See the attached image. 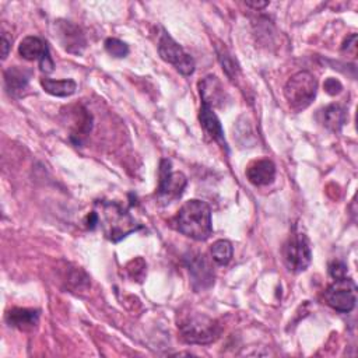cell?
<instances>
[{
	"label": "cell",
	"instance_id": "1",
	"mask_svg": "<svg viewBox=\"0 0 358 358\" xmlns=\"http://www.w3.org/2000/svg\"><path fill=\"white\" fill-rule=\"evenodd\" d=\"M177 229L195 241H206L213 234L211 209L203 200H188L175 217Z\"/></svg>",
	"mask_w": 358,
	"mask_h": 358
},
{
	"label": "cell",
	"instance_id": "2",
	"mask_svg": "<svg viewBox=\"0 0 358 358\" xmlns=\"http://www.w3.org/2000/svg\"><path fill=\"white\" fill-rule=\"evenodd\" d=\"M94 213L97 215V224L101 225L108 240L113 243H119L140 228L131 213L115 202L97 203Z\"/></svg>",
	"mask_w": 358,
	"mask_h": 358
},
{
	"label": "cell",
	"instance_id": "3",
	"mask_svg": "<svg viewBox=\"0 0 358 358\" xmlns=\"http://www.w3.org/2000/svg\"><path fill=\"white\" fill-rule=\"evenodd\" d=\"M182 339L190 344H210L220 337V325L204 314H189L179 322Z\"/></svg>",
	"mask_w": 358,
	"mask_h": 358
},
{
	"label": "cell",
	"instance_id": "4",
	"mask_svg": "<svg viewBox=\"0 0 358 358\" xmlns=\"http://www.w3.org/2000/svg\"><path fill=\"white\" fill-rule=\"evenodd\" d=\"M318 92V81L309 72H300L294 74L284 87V95L288 105L294 111L308 108Z\"/></svg>",
	"mask_w": 358,
	"mask_h": 358
},
{
	"label": "cell",
	"instance_id": "5",
	"mask_svg": "<svg viewBox=\"0 0 358 358\" xmlns=\"http://www.w3.org/2000/svg\"><path fill=\"white\" fill-rule=\"evenodd\" d=\"M286 266L293 273H301L308 269L312 261L311 245L305 234L294 232L283 248Z\"/></svg>",
	"mask_w": 358,
	"mask_h": 358
},
{
	"label": "cell",
	"instance_id": "6",
	"mask_svg": "<svg viewBox=\"0 0 358 358\" xmlns=\"http://www.w3.org/2000/svg\"><path fill=\"white\" fill-rule=\"evenodd\" d=\"M158 54L163 60L172 65L181 74L190 76L195 72V60L190 55H188L184 48L172 40L165 31L163 33L158 42Z\"/></svg>",
	"mask_w": 358,
	"mask_h": 358
},
{
	"label": "cell",
	"instance_id": "7",
	"mask_svg": "<svg viewBox=\"0 0 358 358\" xmlns=\"http://www.w3.org/2000/svg\"><path fill=\"white\" fill-rule=\"evenodd\" d=\"M357 287L351 279H339L326 290L325 298L326 302L337 312L348 314L354 309L357 302L355 295Z\"/></svg>",
	"mask_w": 358,
	"mask_h": 358
},
{
	"label": "cell",
	"instance_id": "8",
	"mask_svg": "<svg viewBox=\"0 0 358 358\" xmlns=\"http://www.w3.org/2000/svg\"><path fill=\"white\" fill-rule=\"evenodd\" d=\"M186 177L182 172H174L171 170V163L168 160H163L160 165V185H158V197L171 203L182 196L186 188Z\"/></svg>",
	"mask_w": 358,
	"mask_h": 358
},
{
	"label": "cell",
	"instance_id": "9",
	"mask_svg": "<svg viewBox=\"0 0 358 358\" xmlns=\"http://www.w3.org/2000/svg\"><path fill=\"white\" fill-rule=\"evenodd\" d=\"M55 38L66 52L73 55L83 54L87 47L81 29L66 20H58L55 23Z\"/></svg>",
	"mask_w": 358,
	"mask_h": 358
},
{
	"label": "cell",
	"instance_id": "10",
	"mask_svg": "<svg viewBox=\"0 0 358 358\" xmlns=\"http://www.w3.org/2000/svg\"><path fill=\"white\" fill-rule=\"evenodd\" d=\"M192 287L196 291H203L214 284V270L204 255L196 254L186 258Z\"/></svg>",
	"mask_w": 358,
	"mask_h": 358
},
{
	"label": "cell",
	"instance_id": "11",
	"mask_svg": "<svg viewBox=\"0 0 358 358\" xmlns=\"http://www.w3.org/2000/svg\"><path fill=\"white\" fill-rule=\"evenodd\" d=\"M199 91L202 97V105L209 108L221 106L225 101V91L221 81L215 76H207L199 83Z\"/></svg>",
	"mask_w": 358,
	"mask_h": 358
},
{
	"label": "cell",
	"instance_id": "12",
	"mask_svg": "<svg viewBox=\"0 0 358 358\" xmlns=\"http://www.w3.org/2000/svg\"><path fill=\"white\" fill-rule=\"evenodd\" d=\"M247 178L255 186H268L276 178V165L270 160L254 161L247 168Z\"/></svg>",
	"mask_w": 358,
	"mask_h": 358
},
{
	"label": "cell",
	"instance_id": "13",
	"mask_svg": "<svg viewBox=\"0 0 358 358\" xmlns=\"http://www.w3.org/2000/svg\"><path fill=\"white\" fill-rule=\"evenodd\" d=\"M199 121H200V125L203 127L204 132L213 140L220 143L225 150H228L227 143H225V138H224V129L221 127L220 119L217 117L215 112L211 108H209L206 105H202L200 112H199Z\"/></svg>",
	"mask_w": 358,
	"mask_h": 358
},
{
	"label": "cell",
	"instance_id": "14",
	"mask_svg": "<svg viewBox=\"0 0 358 358\" xmlns=\"http://www.w3.org/2000/svg\"><path fill=\"white\" fill-rule=\"evenodd\" d=\"M6 320L10 326L27 332L34 329L38 325L40 314L38 311L27 309V308H13L6 314Z\"/></svg>",
	"mask_w": 358,
	"mask_h": 358
},
{
	"label": "cell",
	"instance_id": "15",
	"mask_svg": "<svg viewBox=\"0 0 358 358\" xmlns=\"http://www.w3.org/2000/svg\"><path fill=\"white\" fill-rule=\"evenodd\" d=\"M30 77H31V72L30 70H27L24 67H20V66H10L5 72V86H6V90L12 95L22 94L27 88Z\"/></svg>",
	"mask_w": 358,
	"mask_h": 358
},
{
	"label": "cell",
	"instance_id": "16",
	"mask_svg": "<svg viewBox=\"0 0 358 358\" xmlns=\"http://www.w3.org/2000/svg\"><path fill=\"white\" fill-rule=\"evenodd\" d=\"M19 54L26 60H42L49 55V48L40 37H26L19 45Z\"/></svg>",
	"mask_w": 358,
	"mask_h": 358
},
{
	"label": "cell",
	"instance_id": "17",
	"mask_svg": "<svg viewBox=\"0 0 358 358\" xmlns=\"http://www.w3.org/2000/svg\"><path fill=\"white\" fill-rule=\"evenodd\" d=\"M322 116H323L322 117L323 125L333 132H340L345 124V119H347L345 111L340 105H336V104L326 106L322 111Z\"/></svg>",
	"mask_w": 358,
	"mask_h": 358
},
{
	"label": "cell",
	"instance_id": "18",
	"mask_svg": "<svg viewBox=\"0 0 358 358\" xmlns=\"http://www.w3.org/2000/svg\"><path fill=\"white\" fill-rule=\"evenodd\" d=\"M41 86L45 92L54 97H70L76 92L77 84L73 80H52V79H41Z\"/></svg>",
	"mask_w": 358,
	"mask_h": 358
},
{
	"label": "cell",
	"instance_id": "19",
	"mask_svg": "<svg viewBox=\"0 0 358 358\" xmlns=\"http://www.w3.org/2000/svg\"><path fill=\"white\" fill-rule=\"evenodd\" d=\"M72 131H73V135L72 136H76L79 140L84 136H87L91 131V115L88 113L87 109H84L83 106H77V109L74 111V113L72 115Z\"/></svg>",
	"mask_w": 358,
	"mask_h": 358
},
{
	"label": "cell",
	"instance_id": "20",
	"mask_svg": "<svg viewBox=\"0 0 358 358\" xmlns=\"http://www.w3.org/2000/svg\"><path fill=\"white\" fill-rule=\"evenodd\" d=\"M234 255L232 244L227 240H218L211 245V258L218 266H227Z\"/></svg>",
	"mask_w": 358,
	"mask_h": 358
},
{
	"label": "cell",
	"instance_id": "21",
	"mask_svg": "<svg viewBox=\"0 0 358 358\" xmlns=\"http://www.w3.org/2000/svg\"><path fill=\"white\" fill-rule=\"evenodd\" d=\"M217 55H218V60L222 66V70L225 72V74L231 79L235 80V77L240 73V66H238L236 60L232 58V55L222 47L221 49L217 48Z\"/></svg>",
	"mask_w": 358,
	"mask_h": 358
},
{
	"label": "cell",
	"instance_id": "22",
	"mask_svg": "<svg viewBox=\"0 0 358 358\" xmlns=\"http://www.w3.org/2000/svg\"><path fill=\"white\" fill-rule=\"evenodd\" d=\"M105 49L106 52L113 58H127L129 54V47L124 41L117 38H108L105 41Z\"/></svg>",
	"mask_w": 358,
	"mask_h": 358
},
{
	"label": "cell",
	"instance_id": "23",
	"mask_svg": "<svg viewBox=\"0 0 358 358\" xmlns=\"http://www.w3.org/2000/svg\"><path fill=\"white\" fill-rule=\"evenodd\" d=\"M128 273L129 276L136 280V282H143L145 276H146V263L142 258H138L135 261H132L128 265Z\"/></svg>",
	"mask_w": 358,
	"mask_h": 358
},
{
	"label": "cell",
	"instance_id": "24",
	"mask_svg": "<svg viewBox=\"0 0 358 358\" xmlns=\"http://www.w3.org/2000/svg\"><path fill=\"white\" fill-rule=\"evenodd\" d=\"M329 273L330 276L334 279V280H339V279H344L347 277V268L344 263L336 261V262H332L330 266H329Z\"/></svg>",
	"mask_w": 358,
	"mask_h": 358
},
{
	"label": "cell",
	"instance_id": "25",
	"mask_svg": "<svg viewBox=\"0 0 358 358\" xmlns=\"http://www.w3.org/2000/svg\"><path fill=\"white\" fill-rule=\"evenodd\" d=\"M323 87H325V91H326L329 95H337V94L341 92V90H343L341 83H340L339 80L333 79V77L327 79V80L325 81Z\"/></svg>",
	"mask_w": 358,
	"mask_h": 358
},
{
	"label": "cell",
	"instance_id": "26",
	"mask_svg": "<svg viewBox=\"0 0 358 358\" xmlns=\"http://www.w3.org/2000/svg\"><path fill=\"white\" fill-rule=\"evenodd\" d=\"M343 51H347V55L351 54V56H355L357 54V35L351 34L343 44Z\"/></svg>",
	"mask_w": 358,
	"mask_h": 358
},
{
	"label": "cell",
	"instance_id": "27",
	"mask_svg": "<svg viewBox=\"0 0 358 358\" xmlns=\"http://www.w3.org/2000/svg\"><path fill=\"white\" fill-rule=\"evenodd\" d=\"M40 67L44 73H51L54 72V62H52V58H51V54L47 55L41 62H40Z\"/></svg>",
	"mask_w": 358,
	"mask_h": 358
},
{
	"label": "cell",
	"instance_id": "28",
	"mask_svg": "<svg viewBox=\"0 0 358 358\" xmlns=\"http://www.w3.org/2000/svg\"><path fill=\"white\" fill-rule=\"evenodd\" d=\"M10 44H12V41L8 38V34L6 33H3L2 34V48H3V52H2V58H3V60L8 58V55H9V49H10Z\"/></svg>",
	"mask_w": 358,
	"mask_h": 358
},
{
	"label": "cell",
	"instance_id": "29",
	"mask_svg": "<svg viewBox=\"0 0 358 358\" xmlns=\"http://www.w3.org/2000/svg\"><path fill=\"white\" fill-rule=\"evenodd\" d=\"M269 5V2H248L247 3V6H250V8H254V9H263V8H266Z\"/></svg>",
	"mask_w": 358,
	"mask_h": 358
}]
</instances>
